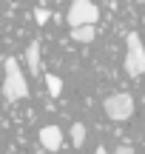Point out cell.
Returning a JSON list of instances; mask_svg holds the SVG:
<instances>
[{
    "label": "cell",
    "instance_id": "ba28073f",
    "mask_svg": "<svg viewBox=\"0 0 145 154\" xmlns=\"http://www.w3.org/2000/svg\"><path fill=\"white\" fill-rule=\"evenodd\" d=\"M46 86H49V94L51 97H60V91H63V80L57 74H46Z\"/></svg>",
    "mask_w": 145,
    "mask_h": 154
},
{
    "label": "cell",
    "instance_id": "3957f363",
    "mask_svg": "<svg viewBox=\"0 0 145 154\" xmlns=\"http://www.w3.org/2000/svg\"><path fill=\"white\" fill-rule=\"evenodd\" d=\"M97 20H100V9H97V3H91V0H74V3L68 6V26L71 29L94 26Z\"/></svg>",
    "mask_w": 145,
    "mask_h": 154
},
{
    "label": "cell",
    "instance_id": "277c9868",
    "mask_svg": "<svg viewBox=\"0 0 145 154\" xmlns=\"http://www.w3.org/2000/svg\"><path fill=\"white\" fill-rule=\"evenodd\" d=\"M102 109H105V117H108V120L123 123V120H128V117L134 114V97H131V94H125V91L111 94V97H105Z\"/></svg>",
    "mask_w": 145,
    "mask_h": 154
},
{
    "label": "cell",
    "instance_id": "7c38bea8",
    "mask_svg": "<svg viewBox=\"0 0 145 154\" xmlns=\"http://www.w3.org/2000/svg\"><path fill=\"white\" fill-rule=\"evenodd\" d=\"M94 154H108V149H105V146H100V149H97Z\"/></svg>",
    "mask_w": 145,
    "mask_h": 154
},
{
    "label": "cell",
    "instance_id": "30bf717a",
    "mask_svg": "<svg viewBox=\"0 0 145 154\" xmlns=\"http://www.w3.org/2000/svg\"><path fill=\"white\" fill-rule=\"evenodd\" d=\"M49 17H51V11H49V9H34V20H37V26H43Z\"/></svg>",
    "mask_w": 145,
    "mask_h": 154
},
{
    "label": "cell",
    "instance_id": "8fae6325",
    "mask_svg": "<svg viewBox=\"0 0 145 154\" xmlns=\"http://www.w3.org/2000/svg\"><path fill=\"white\" fill-rule=\"evenodd\" d=\"M114 154H134V149H131V146H120Z\"/></svg>",
    "mask_w": 145,
    "mask_h": 154
},
{
    "label": "cell",
    "instance_id": "5b68a950",
    "mask_svg": "<svg viewBox=\"0 0 145 154\" xmlns=\"http://www.w3.org/2000/svg\"><path fill=\"white\" fill-rule=\"evenodd\" d=\"M40 146H43L46 151H57L63 146V131L60 126H43L40 128Z\"/></svg>",
    "mask_w": 145,
    "mask_h": 154
},
{
    "label": "cell",
    "instance_id": "6da1fadb",
    "mask_svg": "<svg viewBox=\"0 0 145 154\" xmlns=\"http://www.w3.org/2000/svg\"><path fill=\"white\" fill-rule=\"evenodd\" d=\"M3 97L9 103L28 97V83L23 77V69L17 63V57H6V80H3Z\"/></svg>",
    "mask_w": 145,
    "mask_h": 154
},
{
    "label": "cell",
    "instance_id": "7a4b0ae2",
    "mask_svg": "<svg viewBox=\"0 0 145 154\" xmlns=\"http://www.w3.org/2000/svg\"><path fill=\"white\" fill-rule=\"evenodd\" d=\"M125 72L128 77L145 74V43L137 32H128L125 37Z\"/></svg>",
    "mask_w": 145,
    "mask_h": 154
},
{
    "label": "cell",
    "instance_id": "9c48e42d",
    "mask_svg": "<svg viewBox=\"0 0 145 154\" xmlns=\"http://www.w3.org/2000/svg\"><path fill=\"white\" fill-rule=\"evenodd\" d=\"M71 143L77 146V149L85 143V126H83V123H74V126H71Z\"/></svg>",
    "mask_w": 145,
    "mask_h": 154
},
{
    "label": "cell",
    "instance_id": "52a82bcc",
    "mask_svg": "<svg viewBox=\"0 0 145 154\" xmlns=\"http://www.w3.org/2000/svg\"><path fill=\"white\" fill-rule=\"evenodd\" d=\"M71 37L77 43H91L97 37V32H94V26H77V29H71Z\"/></svg>",
    "mask_w": 145,
    "mask_h": 154
},
{
    "label": "cell",
    "instance_id": "4fadbf2b",
    "mask_svg": "<svg viewBox=\"0 0 145 154\" xmlns=\"http://www.w3.org/2000/svg\"><path fill=\"white\" fill-rule=\"evenodd\" d=\"M142 103H145V97H142Z\"/></svg>",
    "mask_w": 145,
    "mask_h": 154
},
{
    "label": "cell",
    "instance_id": "8992f818",
    "mask_svg": "<svg viewBox=\"0 0 145 154\" xmlns=\"http://www.w3.org/2000/svg\"><path fill=\"white\" fill-rule=\"evenodd\" d=\"M26 66H28L31 74L40 72V40H31V43H28V49H26Z\"/></svg>",
    "mask_w": 145,
    "mask_h": 154
}]
</instances>
